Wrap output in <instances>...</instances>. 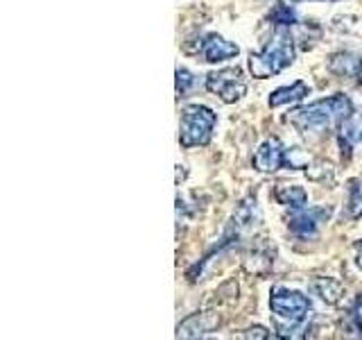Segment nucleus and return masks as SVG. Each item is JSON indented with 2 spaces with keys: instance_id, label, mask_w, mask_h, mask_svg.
Instances as JSON below:
<instances>
[{
  "instance_id": "obj_1",
  "label": "nucleus",
  "mask_w": 362,
  "mask_h": 340,
  "mask_svg": "<svg viewBox=\"0 0 362 340\" xmlns=\"http://www.w3.org/2000/svg\"><path fill=\"white\" fill-rule=\"evenodd\" d=\"M356 111L354 100L344 94H333L322 100L297 107L288 113V123L303 136H322L339 128Z\"/></svg>"
},
{
  "instance_id": "obj_2",
  "label": "nucleus",
  "mask_w": 362,
  "mask_h": 340,
  "mask_svg": "<svg viewBox=\"0 0 362 340\" xmlns=\"http://www.w3.org/2000/svg\"><path fill=\"white\" fill-rule=\"evenodd\" d=\"M269 311L274 315L281 338H301V332L313 317V302L301 290L274 286L269 293Z\"/></svg>"
},
{
  "instance_id": "obj_3",
  "label": "nucleus",
  "mask_w": 362,
  "mask_h": 340,
  "mask_svg": "<svg viewBox=\"0 0 362 340\" xmlns=\"http://www.w3.org/2000/svg\"><path fill=\"white\" fill-rule=\"evenodd\" d=\"M294 39L290 28H274L272 39L260 50L249 55V73L256 79H267L286 71L294 62Z\"/></svg>"
},
{
  "instance_id": "obj_4",
  "label": "nucleus",
  "mask_w": 362,
  "mask_h": 340,
  "mask_svg": "<svg viewBox=\"0 0 362 340\" xmlns=\"http://www.w3.org/2000/svg\"><path fill=\"white\" fill-rule=\"evenodd\" d=\"M218 125V113L206 105H186L179 116V145L184 150L209 145L213 130Z\"/></svg>"
},
{
  "instance_id": "obj_5",
  "label": "nucleus",
  "mask_w": 362,
  "mask_h": 340,
  "mask_svg": "<svg viewBox=\"0 0 362 340\" xmlns=\"http://www.w3.org/2000/svg\"><path fill=\"white\" fill-rule=\"evenodd\" d=\"M297 157H299L297 147H288L281 139L272 136V139H265L258 145V150L252 157V164L258 173H276L281 168H292V170L305 168V164H301Z\"/></svg>"
},
{
  "instance_id": "obj_6",
  "label": "nucleus",
  "mask_w": 362,
  "mask_h": 340,
  "mask_svg": "<svg viewBox=\"0 0 362 340\" xmlns=\"http://www.w3.org/2000/svg\"><path fill=\"white\" fill-rule=\"evenodd\" d=\"M209 94L218 96L224 105H233L247 94V79L240 66H226L220 71H211L204 82Z\"/></svg>"
},
{
  "instance_id": "obj_7",
  "label": "nucleus",
  "mask_w": 362,
  "mask_h": 340,
  "mask_svg": "<svg viewBox=\"0 0 362 340\" xmlns=\"http://www.w3.org/2000/svg\"><path fill=\"white\" fill-rule=\"evenodd\" d=\"M331 218V209L324 207H301L292 209L288 215V230L301 238V241H313L320 234V227Z\"/></svg>"
},
{
  "instance_id": "obj_8",
  "label": "nucleus",
  "mask_w": 362,
  "mask_h": 340,
  "mask_svg": "<svg viewBox=\"0 0 362 340\" xmlns=\"http://www.w3.org/2000/svg\"><path fill=\"white\" fill-rule=\"evenodd\" d=\"M197 55L206 64H220L240 55V48H238V43L224 39L218 32H206L197 41Z\"/></svg>"
},
{
  "instance_id": "obj_9",
  "label": "nucleus",
  "mask_w": 362,
  "mask_h": 340,
  "mask_svg": "<svg viewBox=\"0 0 362 340\" xmlns=\"http://www.w3.org/2000/svg\"><path fill=\"white\" fill-rule=\"evenodd\" d=\"M362 141V111H354L351 116L337 128V145L342 159L349 162L351 154H354V147Z\"/></svg>"
},
{
  "instance_id": "obj_10",
  "label": "nucleus",
  "mask_w": 362,
  "mask_h": 340,
  "mask_svg": "<svg viewBox=\"0 0 362 340\" xmlns=\"http://www.w3.org/2000/svg\"><path fill=\"white\" fill-rule=\"evenodd\" d=\"M310 96V86L303 82V79H297L290 86H279L269 94V107H286V105H294V102H301L303 98Z\"/></svg>"
},
{
  "instance_id": "obj_11",
  "label": "nucleus",
  "mask_w": 362,
  "mask_h": 340,
  "mask_svg": "<svg viewBox=\"0 0 362 340\" xmlns=\"http://www.w3.org/2000/svg\"><path fill=\"white\" fill-rule=\"evenodd\" d=\"M274 198L279 204L283 207L292 209H301V207H308V193H305L301 186L297 184H279L274 188Z\"/></svg>"
},
{
  "instance_id": "obj_12",
  "label": "nucleus",
  "mask_w": 362,
  "mask_h": 340,
  "mask_svg": "<svg viewBox=\"0 0 362 340\" xmlns=\"http://www.w3.org/2000/svg\"><path fill=\"white\" fill-rule=\"evenodd\" d=\"M346 218H349V220H358V218H362V179H351V181H349Z\"/></svg>"
},
{
  "instance_id": "obj_13",
  "label": "nucleus",
  "mask_w": 362,
  "mask_h": 340,
  "mask_svg": "<svg viewBox=\"0 0 362 340\" xmlns=\"http://www.w3.org/2000/svg\"><path fill=\"white\" fill-rule=\"evenodd\" d=\"M269 21H272V26L274 28H292V26H297V11H294L290 5L286 3H276L274 9L269 11Z\"/></svg>"
},
{
  "instance_id": "obj_14",
  "label": "nucleus",
  "mask_w": 362,
  "mask_h": 340,
  "mask_svg": "<svg viewBox=\"0 0 362 340\" xmlns=\"http://www.w3.org/2000/svg\"><path fill=\"white\" fill-rule=\"evenodd\" d=\"M313 288L328 304H335L339 298H342V286H339V283L333 281V279H326V277L324 279H315L313 281Z\"/></svg>"
},
{
  "instance_id": "obj_15",
  "label": "nucleus",
  "mask_w": 362,
  "mask_h": 340,
  "mask_svg": "<svg viewBox=\"0 0 362 340\" xmlns=\"http://www.w3.org/2000/svg\"><path fill=\"white\" fill-rule=\"evenodd\" d=\"M199 84V79L192 75L188 68H184V66H179L177 68V96L179 98H184V96H188L192 89H195Z\"/></svg>"
},
{
  "instance_id": "obj_16",
  "label": "nucleus",
  "mask_w": 362,
  "mask_h": 340,
  "mask_svg": "<svg viewBox=\"0 0 362 340\" xmlns=\"http://www.w3.org/2000/svg\"><path fill=\"white\" fill-rule=\"evenodd\" d=\"M349 327L362 336V293L356 298L354 306L349 309Z\"/></svg>"
},
{
  "instance_id": "obj_17",
  "label": "nucleus",
  "mask_w": 362,
  "mask_h": 340,
  "mask_svg": "<svg viewBox=\"0 0 362 340\" xmlns=\"http://www.w3.org/2000/svg\"><path fill=\"white\" fill-rule=\"evenodd\" d=\"M245 338H269V334L265 332L263 327H254V329H247V334H243Z\"/></svg>"
},
{
  "instance_id": "obj_18",
  "label": "nucleus",
  "mask_w": 362,
  "mask_h": 340,
  "mask_svg": "<svg viewBox=\"0 0 362 340\" xmlns=\"http://www.w3.org/2000/svg\"><path fill=\"white\" fill-rule=\"evenodd\" d=\"M290 5H299V3H339V0H288Z\"/></svg>"
},
{
  "instance_id": "obj_19",
  "label": "nucleus",
  "mask_w": 362,
  "mask_h": 340,
  "mask_svg": "<svg viewBox=\"0 0 362 340\" xmlns=\"http://www.w3.org/2000/svg\"><path fill=\"white\" fill-rule=\"evenodd\" d=\"M356 264H358V268L362 270V241L356 243Z\"/></svg>"
},
{
  "instance_id": "obj_20",
  "label": "nucleus",
  "mask_w": 362,
  "mask_h": 340,
  "mask_svg": "<svg viewBox=\"0 0 362 340\" xmlns=\"http://www.w3.org/2000/svg\"><path fill=\"white\" fill-rule=\"evenodd\" d=\"M356 77H358V86L362 89V60H360V64H358V73H356Z\"/></svg>"
}]
</instances>
